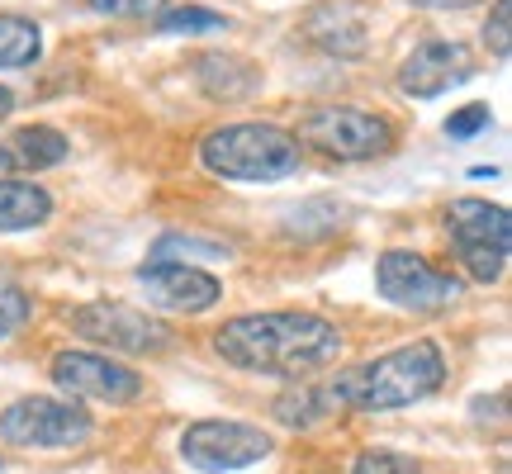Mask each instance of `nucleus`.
<instances>
[{"label": "nucleus", "instance_id": "1", "mask_svg": "<svg viewBox=\"0 0 512 474\" xmlns=\"http://www.w3.org/2000/svg\"><path fill=\"white\" fill-rule=\"evenodd\" d=\"M209 347L233 370L275 375V380L294 384V380L323 375L342 356L347 332L313 309H266V313H238V318H228L223 328H214Z\"/></svg>", "mask_w": 512, "mask_h": 474}, {"label": "nucleus", "instance_id": "2", "mask_svg": "<svg viewBox=\"0 0 512 474\" xmlns=\"http://www.w3.org/2000/svg\"><path fill=\"white\" fill-rule=\"evenodd\" d=\"M446 351L432 337H413L403 347H389L370 361L337 370L332 389L342 403V418L347 413H399L413 403L432 399L441 384H446Z\"/></svg>", "mask_w": 512, "mask_h": 474}, {"label": "nucleus", "instance_id": "3", "mask_svg": "<svg viewBox=\"0 0 512 474\" xmlns=\"http://www.w3.org/2000/svg\"><path fill=\"white\" fill-rule=\"evenodd\" d=\"M304 162V147L280 124H219L200 138V166L219 181H285Z\"/></svg>", "mask_w": 512, "mask_h": 474}, {"label": "nucleus", "instance_id": "4", "mask_svg": "<svg viewBox=\"0 0 512 474\" xmlns=\"http://www.w3.org/2000/svg\"><path fill=\"white\" fill-rule=\"evenodd\" d=\"M441 223H446V242H451V252H456L465 280H475V285H498L503 271H508V252H512L508 209L465 195V200L446 204Z\"/></svg>", "mask_w": 512, "mask_h": 474}, {"label": "nucleus", "instance_id": "5", "mask_svg": "<svg viewBox=\"0 0 512 474\" xmlns=\"http://www.w3.org/2000/svg\"><path fill=\"white\" fill-rule=\"evenodd\" d=\"M294 143L323 152L328 162H375L399 147V128L361 105H313L299 119Z\"/></svg>", "mask_w": 512, "mask_h": 474}, {"label": "nucleus", "instance_id": "6", "mask_svg": "<svg viewBox=\"0 0 512 474\" xmlns=\"http://www.w3.org/2000/svg\"><path fill=\"white\" fill-rule=\"evenodd\" d=\"M91 432V413L76 399H53V394H24L0 413V441L24 451H72L91 441Z\"/></svg>", "mask_w": 512, "mask_h": 474}, {"label": "nucleus", "instance_id": "7", "mask_svg": "<svg viewBox=\"0 0 512 474\" xmlns=\"http://www.w3.org/2000/svg\"><path fill=\"white\" fill-rule=\"evenodd\" d=\"M67 328L76 337H86L105 351H124V356H157L176 342V332L166 318L147 309H133V304H119V299H91V304H76L67 309Z\"/></svg>", "mask_w": 512, "mask_h": 474}, {"label": "nucleus", "instance_id": "8", "mask_svg": "<svg viewBox=\"0 0 512 474\" xmlns=\"http://www.w3.org/2000/svg\"><path fill=\"white\" fill-rule=\"evenodd\" d=\"M375 290H380L384 304H394V309H403V313H446L460 304L465 280L451 271H441V266H432L422 252L389 247V252L375 261Z\"/></svg>", "mask_w": 512, "mask_h": 474}, {"label": "nucleus", "instance_id": "9", "mask_svg": "<svg viewBox=\"0 0 512 474\" xmlns=\"http://www.w3.org/2000/svg\"><path fill=\"white\" fill-rule=\"evenodd\" d=\"M275 451V437L256 422L238 418H200L181 432V460L204 474H233Z\"/></svg>", "mask_w": 512, "mask_h": 474}, {"label": "nucleus", "instance_id": "10", "mask_svg": "<svg viewBox=\"0 0 512 474\" xmlns=\"http://www.w3.org/2000/svg\"><path fill=\"white\" fill-rule=\"evenodd\" d=\"M48 375L67 399H95L124 408L143 394V375L133 365L105 356V351H57L48 361Z\"/></svg>", "mask_w": 512, "mask_h": 474}, {"label": "nucleus", "instance_id": "11", "mask_svg": "<svg viewBox=\"0 0 512 474\" xmlns=\"http://www.w3.org/2000/svg\"><path fill=\"white\" fill-rule=\"evenodd\" d=\"M138 285L147 294V309L157 313H209L223 299V280L214 271L185 266V261H147L138 266Z\"/></svg>", "mask_w": 512, "mask_h": 474}, {"label": "nucleus", "instance_id": "12", "mask_svg": "<svg viewBox=\"0 0 512 474\" xmlns=\"http://www.w3.org/2000/svg\"><path fill=\"white\" fill-rule=\"evenodd\" d=\"M475 76V53L460 38H427L399 67V91L413 100H432V95L451 91L460 81Z\"/></svg>", "mask_w": 512, "mask_h": 474}, {"label": "nucleus", "instance_id": "13", "mask_svg": "<svg viewBox=\"0 0 512 474\" xmlns=\"http://www.w3.org/2000/svg\"><path fill=\"white\" fill-rule=\"evenodd\" d=\"M304 34L309 43H318L332 57H361L370 48V24L366 10L351 5V0H328V5H313L304 15Z\"/></svg>", "mask_w": 512, "mask_h": 474}, {"label": "nucleus", "instance_id": "14", "mask_svg": "<svg viewBox=\"0 0 512 474\" xmlns=\"http://www.w3.org/2000/svg\"><path fill=\"white\" fill-rule=\"evenodd\" d=\"M195 81L209 100L233 105V100H252L261 91V67L242 53H204L195 57Z\"/></svg>", "mask_w": 512, "mask_h": 474}, {"label": "nucleus", "instance_id": "15", "mask_svg": "<svg viewBox=\"0 0 512 474\" xmlns=\"http://www.w3.org/2000/svg\"><path fill=\"white\" fill-rule=\"evenodd\" d=\"M5 152H10L15 171L19 166H24V171H48V166H62L72 157V143H67V133L53 124H24L5 138Z\"/></svg>", "mask_w": 512, "mask_h": 474}, {"label": "nucleus", "instance_id": "16", "mask_svg": "<svg viewBox=\"0 0 512 474\" xmlns=\"http://www.w3.org/2000/svg\"><path fill=\"white\" fill-rule=\"evenodd\" d=\"M53 219V195L48 185L34 181H0V233H29Z\"/></svg>", "mask_w": 512, "mask_h": 474}, {"label": "nucleus", "instance_id": "17", "mask_svg": "<svg viewBox=\"0 0 512 474\" xmlns=\"http://www.w3.org/2000/svg\"><path fill=\"white\" fill-rule=\"evenodd\" d=\"M43 57V29L24 15H0V72L5 67H34Z\"/></svg>", "mask_w": 512, "mask_h": 474}, {"label": "nucleus", "instance_id": "18", "mask_svg": "<svg viewBox=\"0 0 512 474\" xmlns=\"http://www.w3.org/2000/svg\"><path fill=\"white\" fill-rule=\"evenodd\" d=\"M219 29H228V15L204 5H176L157 15V34H219Z\"/></svg>", "mask_w": 512, "mask_h": 474}, {"label": "nucleus", "instance_id": "19", "mask_svg": "<svg viewBox=\"0 0 512 474\" xmlns=\"http://www.w3.org/2000/svg\"><path fill=\"white\" fill-rule=\"evenodd\" d=\"M29 318H34V294L15 280H0V342H10Z\"/></svg>", "mask_w": 512, "mask_h": 474}, {"label": "nucleus", "instance_id": "20", "mask_svg": "<svg viewBox=\"0 0 512 474\" xmlns=\"http://www.w3.org/2000/svg\"><path fill=\"white\" fill-rule=\"evenodd\" d=\"M351 474H427L413 456H403V451H384V446H370L361 456L351 460Z\"/></svg>", "mask_w": 512, "mask_h": 474}, {"label": "nucleus", "instance_id": "21", "mask_svg": "<svg viewBox=\"0 0 512 474\" xmlns=\"http://www.w3.org/2000/svg\"><path fill=\"white\" fill-rule=\"evenodd\" d=\"M484 48L503 62L512 53V0H494V10L484 19Z\"/></svg>", "mask_w": 512, "mask_h": 474}, {"label": "nucleus", "instance_id": "22", "mask_svg": "<svg viewBox=\"0 0 512 474\" xmlns=\"http://www.w3.org/2000/svg\"><path fill=\"white\" fill-rule=\"evenodd\" d=\"M91 10L110 19H147V15H162L166 0H91Z\"/></svg>", "mask_w": 512, "mask_h": 474}, {"label": "nucleus", "instance_id": "23", "mask_svg": "<svg viewBox=\"0 0 512 474\" xmlns=\"http://www.w3.org/2000/svg\"><path fill=\"white\" fill-rule=\"evenodd\" d=\"M479 128H489V105H465L446 119V138H475Z\"/></svg>", "mask_w": 512, "mask_h": 474}, {"label": "nucleus", "instance_id": "24", "mask_svg": "<svg viewBox=\"0 0 512 474\" xmlns=\"http://www.w3.org/2000/svg\"><path fill=\"white\" fill-rule=\"evenodd\" d=\"M413 5H422V10H470L479 0H413Z\"/></svg>", "mask_w": 512, "mask_h": 474}, {"label": "nucleus", "instance_id": "25", "mask_svg": "<svg viewBox=\"0 0 512 474\" xmlns=\"http://www.w3.org/2000/svg\"><path fill=\"white\" fill-rule=\"evenodd\" d=\"M10 114H15V91L0 86V119H10Z\"/></svg>", "mask_w": 512, "mask_h": 474}, {"label": "nucleus", "instance_id": "26", "mask_svg": "<svg viewBox=\"0 0 512 474\" xmlns=\"http://www.w3.org/2000/svg\"><path fill=\"white\" fill-rule=\"evenodd\" d=\"M10 171H15V162H10V152H5V143H0V181H10Z\"/></svg>", "mask_w": 512, "mask_h": 474}, {"label": "nucleus", "instance_id": "27", "mask_svg": "<svg viewBox=\"0 0 512 474\" xmlns=\"http://www.w3.org/2000/svg\"><path fill=\"white\" fill-rule=\"evenodd\" d=\"M0 474H5V460H0Z\"/></svg>", "mask_w": 512, "mask_h": 474}]
</instances>
